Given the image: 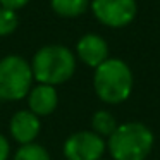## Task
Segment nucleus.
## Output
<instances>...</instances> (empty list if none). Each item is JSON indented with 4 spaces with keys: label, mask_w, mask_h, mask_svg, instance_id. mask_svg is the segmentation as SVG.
<instances>
[{
    "label": "nucleus",
    "mask_w": 160,
    "mask_h": 160,
    "mask_svg": "<svg viewBox=\"0 0 160 160\" xmlns=\"http://www.w3.org/2000/svg\"><path fill=\"white\" fill-rule=\"evenodd\" d=\"M33 78L42 84H62L76 71V57L64 45H47L35 53L31 62Z\"/></svg>",
    "instance_id": "f257e3e1"
},
{
    "label": "nucleus",
    "mask_w": 160,
    "mask_h": 160,
    "mask_svg": "<svg viewBox=\"0 0 160 160\" xmlns=\"http://www.w3.org/2000/svg\"><path fill=\"white\" fill-rule=\"evenodd\" d=\"M93 86L105 103H122L132 90V72L121 59H107L95 69Z\"/></svg>",
    "instance_id": "f03ea898"
},
{
    "label": "nucleus",
    "mask_w": 160,
    "mask_h": 160,
    "mask_svg": "<svg viewBox=\"0 0 160 160\" xmlns=\"http://www.w3.org/2000/svg\"><path fill=\"white\" fill-rule=\"evenodd\" d=\"M107 145L114 160H145L153 148V132L141 122H126L108 136Z\"/></svg>",
    "instance_id": "7ed1b4c3"
},
{
    "label": "nucleus",
    "mask_w": 160,
    "mask_h": 160,
    "mask_svg": "<svg viewBox=\"0 0 160 160\" xmlns=\"http://www.w3.org/2000/svg\"><path fill=\"white\" fill-rule=\"evenodd\" d=\"M31 64L19 55H7L0 60V98L21 100L28 97L33 83Z\"/></svg>",
    "instance_id": "20e7f679"
},
{
    "label": "nucleus",
    "mask_w": 160,
    "mask_h": 160,
    "mask_svg": "<svg viewBox=\"0 0 160 160\" xmlns=\"http://www.w3.org/2000/svg\"><path fill=\"white\" fill-rule=\"evenodd\" d=\"M95 18L108 28H124L136 18V0H91Z\"/></svg>",
    "instance_id": "39448f33"
},
{
    "label": "nucleus",
    "mask_w": 160,
    "mask_h": 160,
    "mask_svg": "<svg viewBox=\"0 0 160 160\" xmlns=\"http://www.w3.org/2000/svg\"><path fill=\"white\" fill-rule=\"evenodd\" d=\"M103 152V138L93 131L74 132L64 145V155L67 160H100Z\"/></svg>",
    "instance_id": "423d86ee"
},
{
    "label": "nucleus",
    "mask_w": 160,
    "mask_h": 160,
    "mask_svg": "<svg viewBox=\"0 0 160 160\" xmlns=\"http://www.w3.org/2000/svg\"><path fill=\"white\" fill-rule=\"evenodd\" d=\"M76 52H78V57L86 66L95 67V69L108 59L107 42L100 35H95V33H88L83 38H79V42L76 45Z\"/></svg>",
    "instance_id": "0eeeda50"
},
{
    "label": "nucleus",
    "mask_w": 160,
    "mask_h": 160,
    "mask_svg": "<svg viewBox=\"0 0 160 160\" xmlns=\"http://www.w3.org/2000/svg\"><path fill=\"white\" fill-rule=\"evenodd\" d=\"M40 117L31 110H19L11 119V134L21 145L33 143L40 132Z\"/></svg>",
    "instance_id": "6e6552de"
},
{
    "label": "nucleus",
    "mask_w": 160,
    "mask_h": 160,
    "mask_svg": "<svg viewBox=\"0 0 160 160\" xmlns=\"http://www.w3.org/2000/svg\"><path fill=\"white\" fill-rule=\"evenodd\" d=\"M28 102H29V110L35 115H38V117L52 114L57 108V103H59V97H57L55 86L40 83L38 86L29 90Z\"/></svg>",
    "instance_id": "1a4fd4ad"
},
{
    "label": "nucleus",
    "mask_w": 160,
    "mask_h": 160,
    "mask_svg": "<svg viewBox=\"0 0 160 160\" xmlns=\"http://www.w3.org/2000/svg\"><path fill=\"white\" fill-rule=\"evenodd\" d=\"M52 11L60 18H79L90 7V0H50Z\"/></svg>",
    "instance_id": "9d476101"
},
{
    "label": "nucleus",
    "mask_w": 160,
    "mask_h": 160,
    "mask_svg": "<svg viewBox=\"0 0 160 160\" xmlns=\"http://www.w3.org/2000/svg\"><path fill=\"white\" fill-rule=\"evenodd\" d=\"M91 126H93V132H97L98 136H110L117 129L114 115L107 110H98L91 119Z\"/></svg>",
    "instance_id": "9b49d317"
},
{
    "label": "nucleus",
    "mask_w": 160,
    "mask_h": 160,
    "mask_svg": "<svg viewBox=\"0 0 160 160\" xmlns=\"http://www.w3.org/2000/svg\"><path fill=\"white\" fill-rule=\"evenodd\" d=\"M12 160H50V155L42 145L28 143V145H22L16 152Z\"/></svg>",
    "instance_id": "f8f14e48"
},
{
    "label": "nucleus",
    "mask_w": 160,
    "mask_h": 160,
    "mask_svg": "<svg viewBox=\"0 0 160 160\" xmlns=\"http://www.w3.org/2000/svg\"><path fill=\"white\" fill-rule=\"evenodd\" d=\"M18 24H19V18L16 14V11L0 7V36H7L11 33H14Z\"/></svg>",
    "instance_id": "ddd939ff"
},
{
    "label": "nucleus",
    "mask_w": 160,
    "mask_h": 160,
    "mask_svg": "<svg viewBox=\"0 0 160 160\" xmlns=\"http://www.w3.org/2000/svg\"><path fill=\"white\" fill-rule=\"evenodd\" d=\"M28 4H29V0H0V5H2V7L11 9V11H16V12Z\"/></svg>",
    "instance_id": "4468645a"
},
{
    "label": "nucleus",
    "mask_w": 160,
    "mask_h": 160,
    "mask_svg": "<svg viewBox=\"0 0 160 160\" xmlns=\"http://www.w3.org/2000/svg\"><path fill=\"white\" fill-rule=\"evenodd\" d=\"M9 152H11L9 141L5 139V136L0 134V160H7L9 158Z\"/></svg>",
    "instance_id": "2eb2a0df"
}]
</instances>
